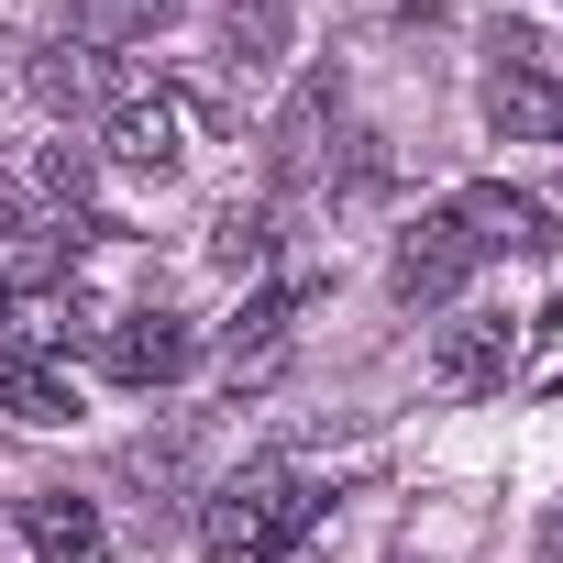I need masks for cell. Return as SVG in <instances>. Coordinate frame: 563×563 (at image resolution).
Returning <instances> with one entry per match:
<instances>
[{"mask_svg":"<svg viewBox=\"0 0 563 563\" xmlns=\"http://www.w3.org/2000/svg\"><path fill=\"white\" fill-rule=\"evenodd\" d=\"M299 530H321V497H310L299 464H243V475H221L210 508H199V552H210V563H265L276 541H299Z\"/></svg>","mask_w":563,"mask_h":563,"instance_id":"1","label":"cell"},{"mask_svg":"<svg viewBox=\"0 0 563 563\" xmlns=\"http://www.w3.org/2000/svg\"><path fill=\"white\" fill-rule=\"evenodd\" d=\"M100 155H111L122 177H177V166L199 155V100H188V89H122L111 122H100Z\"/></svg>","mask_w":563,"mask_h":563,"instance_id":"2","label":"cell"},{"mask_svg":"<svg viewBox=\"0 0 563 563\" xmlns=\"http://www.w3.org/2000/svg\"><path fill=\"white\" fill-rule=\"evenodd\" d=\"M475 265H486V254L464 243V221H453V210H431V221H409V232H398V254H387V288H398L409 310H442V299L464 288Z\"/></svg>","mask_w":563,"mask_h":563,"instance_id":"3","label":"cell"},{"mask_svg":"<svg viewBox=\"0 0 563 563\" xmlns=\"http://www.w3.org/2000/svg\"><path fill=\"white\" fill-rule=\"evenodd\" d=\"M100 365H111L122 387H177V376L199 365V321H177V310H122V321L100 332Z\"/></svg>","mask_w":563,"mask_h":563,"instance_id":"4","label":"cell"},{"mask_svg":"<svg viewBox=\"0 0 563 563\" xmlns=\"http://www.w3.org/2000/svg\"><path fill=\"white\" fill-rule=\"evenodd\" d=\"M486 122L519 144H563V78L552 45H508V67H486Z\"/></svg>","mask_w":563,"mask_h":563,"instance_id":"5","label":"cell"},{"mask_svg":"<svg viewBox=\"0 0 563 563\" xmlns=\"http://www.w3.org/2000/svg\"><path fill=\"white\" fill-rule=\"evenodd\" d=\"M442 210L464 221L475 254H552V210H541L530 188H497V177H486V188H453Z\"/></svg>","mask_w":563,"mask_h":563,"instance_id":"6","label":"cell"},{"mask_svg":"<svg viewBox=\"0 0 563 563\" xmlns=\"http://www.w3.org/2000/svg\"><path fill=\"white\" fill-rule=\"evenodd\" d=\"M508 365H519V321H497V310H475V321H453L431 343V387L442 398H486V387H508Z\"/></svg>","mask_w":563,"mask_h":563,"instance_id":"7","label":"cell"},{"mask_svg":"<svg viewBox=\"0 0 563 563\" xmlns=\"http://www.w3.org/2000/svg\"><path fill=\"white\" fill-rule=\"evenodd\" d=\"M299 310H310V288H265V299L232 321V343H221V376H232V398H243V387H265L276 365H288V343H299Z\"/></svg>","mask_w":563,"mask_h":563,"instance_id":"8","label":"cell"},{"mask_svg":"<svg viewBox=\"0 0 563 563\" xmlns=\"http://www.w3.org/2000/svg\"><path fill=\"white\" fill-rule=\"evenodd\" d=\"M332 122H343V89H332V67H310L288 89V111H276V177H310L332 155Z\"/></svg>","mask_w":563,"mask_h":563,"instance_id":"9","label":"cell"},{"mask_svg":"<svg viewBox=\"0 0 563 563\" xmlns=\"http://www.w3.org/2000/svg\"><path fill=\"white\" fill-rule=\"evenodd\" d=\"M0 420H23V431H56V420H78V387H67L45 354H12V343H0Z\"/></svg>","mask_w":563,"mask_h":563,"instance_id":"10","label":"cell"},{"mask_svg":"<svg viewBox=\"0 0 563 563\" xmlns=\"http://www.w3.org/2000/svg\"><path fill=\"white\" fill-rule=\"evenodd\" d=\"M23 541H34L45 563H89V552H100V508L67 497V486H45V497H23Z\"/></svg>","mask_w":563,"mask_h":563,"instance_id":"11","label":"cell"},{"mask_svg":"<svg viewBox=\"0 0 563 563\" xmlns=\"http://www.w3.org/2000/svg\"><path fill=\"white\" fill-rule=\"evenodd\" d=\"M166 12H177V0H67V34L111 56V45H133V34H155Z\"/></svg>","mask_w":563,"mask_h":563,"instance_id":"12","label":"cell"},{"mask_svg":"<svg viewBox=\"0 0 563 563\" xmlns=\"http://www.w3.org/2000/svg\"><path fill=\"white\" fill-rule=\"evenodd\" d=\"M34 89H45V100H56V111H78V100H89V89H100V45H56V56H45V67H34Z\"/></svg>","mask_w":563,"mask_h":563,"instance_id":"13","label":"cell"},{"mask_svg":"<svg viewBox=\"0 0 563 563\" xmlns=\"http://www.w3.org/2000/svg\"><path fill=\"white\" fill-rule=\"evenodd\" d=\"M210 254H221V265H265V199H232V210L210 221Z\"/></svg>","mask_w":563,"mask_h":563,"instance_id":"14","label":"cell"},{"mask_svg":"<svg viewBox=\"0 0 563 563\" xmlns=\"http://www.w3.org/2000/svg\"><path fill=\"white\" fill-rule=\"evenodd\" d=\"M288 23H276V0H232V45H276Z\"/></svg>","mask_w":563,"mask_h":563,"instance_id":"15","label":"cell"},{"mask_svg":"<svg viewBox=\"0 0 563 563\" xmlns=\"http://www.w3.org/2000/svg\"><path fill=\"white\" fill-rule=\"evenodd\" d=\"M310 552H321V530H299V541H276L265 563H310Z\"/></svg>","mask_w":563,"mask_h":563,"instance_id":"16","label":"cell"},{"mask_svg":"<svg viewBox=\"0 0 563 563\" xmlns=\"http://www.w3.org/2000/svg\"><path fill=\"white\" fill-rule=\"evenodd\" d=\"M12 321H23V288H12V276H0V343H12Z\"/></svg>","mask_w":563,"mask_h":563,"instance_id":"17","label":"cell"},{"mask_svg":"<svg viewBox=\"0 0 563 563\" xmlns=\"http://www.w3.org/2000/svg\"><path fill=\"white\" fill-rule=\"evenodd\" d=\"M541 563H563V508H552V519H541Z\"/></svg>","mask_w":563,"mask_h":563,"instance_id":"18","label":"cell"},{"mask_svg":"<svg viewBox=\"0 0 563 563\" xmlns=\"http://www.w3.org/2000/svg\"><path fill=\"white\" fill-rule=\"evenodd\" d=\"M552 78H563V45H552Z\"/></svg>","mask_w":563,"mask_h":563,"instance_id":"19","label":"cell"}]
</instances>
